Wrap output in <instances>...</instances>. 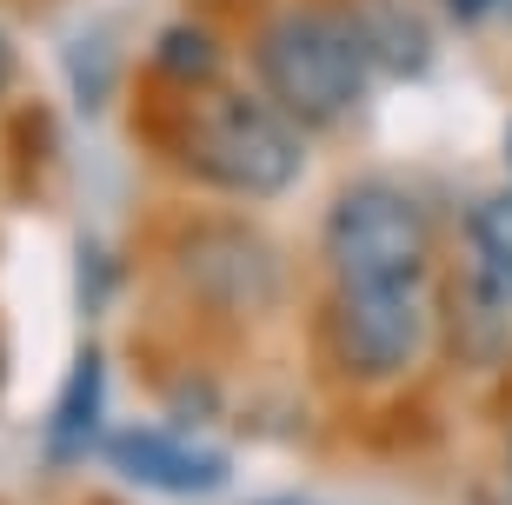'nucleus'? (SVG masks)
<instances>
[{"label": "nucleus", "mask_w": 512, "mask_h": 505, "mask_svg": "<svg viewBox=\"0 0 512 505\" xmlns=\"http://www.w3.org/2000/svg\"><path fill=\"white\" fill-rule=\"evenodd\" d=\"M253 80L293 127H340L373 87V60L340 14H280L253 40Z\"/></svg>", "instance_id": "nucleus-1"}, {"label": "nucleus", "mask_w": 512, "mask_h": 505, "mask_svg": "<svg viewBox=\"0 0 512 505\" xmlns=\"http://www.w3.org/2000/svg\"><path fill=\"white\" fill-rule=\"evenodd\" d=\"M180 153L207 187L247 193V200H280L306 173V127H293L266 94L227 87L193 113Z\"/></svg>", "instance_id": "nucleus-2"}, {"label": "nucleus", "mask_w": 512, "mask_h": 505, "mask_svg": "<svg viewBox=\"0 0 512 505\" xmlns=\"http://www.w3.org/2000/svg\"><path fill=\"white\" fill-rule=\"evenodd\" d=\"M326 266L333 286H426L433 273V220L393 180H360L326 213Z\"/></svg>", "instance_id": "nucleus-3"}, {"label": "nucleus", "mask_w": 512, "mask_h": 505, "mask_svg": "<svg viewBox=\"0 0 512 505\" xmlns=\"http://www.w3.org/2000/svg\"><path fill=\"white\" fill-rule=\"evenodd\" d=\"M326 346L360 386L399 379L426 353V286H333Z\"/></svg>", "instance_id": "nucleus-4"}, {"label": "nucleus", "mask_w": 512, "mask_h": 505, "mask_svg": "<svg viewBox=\"0 0 512 505\" xmlns=\"http://www.w3.org/2000/svg\"><path fill=\"white\" fill-rule=\"evenodd\" d=\"M100 459L133 479L147 492H173V499H207V492L227 486V452L200 446L187 432H167V426H114L100 439Z\"/></svg>", "instance_id": "nucleus-5"}, {"label": "nucleus", "mask_w": 512, "mask_h": 505, "mask_svg": "<svg viewBox=\"0 0 512 505\" xmlns=\"http://www.w3.org/2000/svg\"><path fill=\"white\" fill-rule=\"evenodd\" d=\"M107 439V359L80 346L74 373L60 379V399L47 412V466H74Z\"/></svg>", "instance_id": "nucleus-6"}, {"label": "nucleus", "mask_w": 512, "mask_h": 505, "mask_svg": "<svg viewBox=\"0 0 512 505\" xmlns=\"http://www.w3.org/2000/svg\"><path fill=\"white\" fill-rule=\"evenodd\" d=\"M340 20L353 27L360 54L373 60V74H419L433 60V27L406 0H353Z\"/></svg>", "instance_id": "nucleus-7"}, {"label": "nucleus", "mask_w": 512, "mask_h": 505, "mask_svg": "<svg viewBox=\"0 0 512 505\" xmlns=\"http://www.w3.org/2000/svg\"><path fill=\"white\" fill-rule=\"evenodd\" d=\"M466 240H473V260L499 280H512V193H493L466 213Z\"/></svg>", "instance_id": "nucleus-8"}, {"label": "nucleus", "mask_w": 512, "mask_h": 505, "mask_svg": "<svg viewBox=\"0 0 512 505\" xmlns=\"http://www.w3.org/2000/svg\"><path fill=\"white\" fill-rule=\"evenodd\" d=\"M213 67H220L213 34H200V27H167V34H160V74L167 80H180V87H207Z\"/></svg>", "instance_id": "nucleus-9"}, {"label": "nucleus", "mask_w": 512, "mask_h": 505, "mask_svg": "<svg viewBox=\"0 0 512 505\" xmlns=\"http://www.w3.org/2000/svg\"><path fill=\"white\" fill-rule=\"evenodd\" d=\"M512 0H446V14L453 20H466V27H486V20H499Z\"/></svg>", "instance_id": "nucleus-10"}, {"label": "nucleus", "mask_w": 512, "mask_h": 505, "mask_svg": "<svg viewBox=\"0 0 512 505\" xmlns=\"http://www.w3.org/2000/svg\"><path fill=\"white\" fill-rule=\"evenodd\" d=\"M7 80H14V40L0 34V94H7Z\"/></svg>", "instance_id": "nucleus-11"}, {"label": "nucleus", "mask_w": 512, "mask_h": 505, "mask_svg": "<svg viewBox=\"0 0 512 505\" xmlns=\"http://www.w3.org/2000/svg\"><path fill=\"white\" fill-rule=\"evenodd\" d=\"M260 505H313V499H260Z\"/></svg>", "instance_id": "nucleus-12"}, {"label": "nucleus", "mask_w": 512, "mask_h": 505, "mask_svg": "<svg viewBox=\"0 0 512 505\" xmlns=\"http://www.w3.org/2000/svg\"><path fill=\"white\" fill-rule=\"evenodd\" d=\"M506 167H512V133H506Z\"/></svg>", "instance_id": "nucleus-13"}, {"label": "nucleus", "mask_w": 512, "mask_h": 505, "mask_svg": "<svg viewBox=\"0 0 512 505\" xmlns=\"http://www.w3.org/2000/svg\"><path fill=\"white\" fill-rule=\"evenodd\" d=\"M0 379H7V366H0Z\"/></svg>", "instance_id": "nucleus-14"}, {"label": "nucleus", "mask_w": 512, "mask_h": 505, "mask_svg": "<svg viewBox=\"0 0 512 505\" xmlns=\"http://www.w3.org/2000/svg\"><path fill=\"white\" fill-rule=\"evenodd\" d=\"M506 466H512V459H506Z\"/></svg>", "instance_id": "nucleus-15"}]
</instances>
